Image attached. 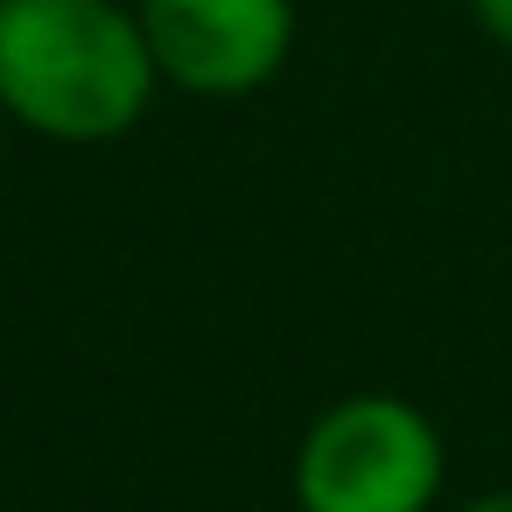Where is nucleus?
I'll return each mask as SVG.
<instances>
[{
  "instance_id": "1",
  "label": "nucleus",
  "mask_w": 512,
  "mask_h": 512,
  "mask_svg": "<svg viewBox=\"0 0 512 512\" xmlns=\"http://www.w3.org/2000/svg\"><path fill=\"white\" fill-rule=\"evenodd\" d=\"M162 92L134 0H0V120L64 148L120 141Z\"/></svg>"
},
{
  "instance_id": "2",
  "label": "nucleus",
  "mask_w": 512,
  "mask_h": 512,
  "mask_svg": "<svg viewBox=\"0 0 512 512\" xmlns=\"http://www.w3.org/2000/svg\"><path fill=\"white\" fill-rule=\"evenodd\" d=\"M442 491V435L400 393L323 407L295 449L302 512H428Z\"/></svg>"
},
{
  "instance_id": "3",
  "label": "nucleus",
  "mask_w": 512,
  "mask_h": 512,
  "mask_svg": "<svg viewBox=\"0 0 512 512\" xmlns=\"http://www.w3.org/2000/svg\"><path fill=\"white\" fill-rule=\"evenodd\" d=\"M155 71L183 99H246L295 57V0H134Z\"/></svg>"
},
{
  "instance_id": "4",
  "label": "nucleus",
  "mask_w": 512,
  "mask_h": 512,
  "mask_svg": "<svg viewBox=\"0 0 512 512\" xmlns=\"http://www.w3.org/2000/svg\"><path fill=\"white\" fill-rule=\"evenodd\" d=\"M470 22H477L498 50H512V0H470Z\"/></svg>"
},
{
  "instance_id": "5",
  "label": "nucleus",
  "mask_w": 512,
  "mask_h": 512,
  "mask_svg": "<svg viewBox=\"0 0 512 512\" xmlns=\"http://www.w3.org/2000/svg\"><path fill=\"white\" fill-rule=\"evenodd\" d=\"M463 512H512V491H484V498H470Z\"/></svg>"
}]
</instances>
